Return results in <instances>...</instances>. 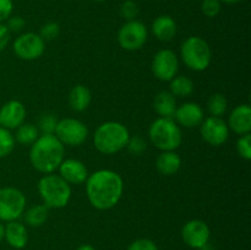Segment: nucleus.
I'll use <instances>...</instances> for the list:
<instances>
[{
	"label": "nucleus",
	"instance_id": "nucleus-1",
	"mask_svg": "<svg viewBox=\"0 0 251 250\" xmlns=\"http://www.w3.org/2000/svg\"><path fill=\"white\" fill-rule=\"evenodd\" d=\"M85 183L88 201L97 210L104 211L114 207L124 191L123 178L110 169L96 171L88 175Z\"/></svg>",
	"mask_w": 251,
	"mask_h": 250
},
{
	"label": "nucleus",
	"instance_id": "nucleus-2",
	"mask_svg": "<svg viewBox=\"0 0 251 250\" xmlns=\"http://www.w3.org/2000/svg\"><path fill=\"white\" fill-rule=\"evenodd\" d=\"M65 147L55 135H39L29 150V162L39 173L50 174L58 171L64 161Z\"/></svg>",
	"mask_w": 251,
	"mask_h": 250
},
{
	"label": "nucleus",
	"instance_id": "nucleus-3",
	"mask_svg": "<svg viewBox=\"0 0 251 250\" xmlns=\"http://www.w3.org/2000/svg\"><path fill=\"white\" fill-rule=\"evenodd\" d=\"M129 139V130L124 124L118 122H105L96 129L93 144L100 153L114 154L126 147Z\"/></svg>",
	"mask_w": 251,
	"mask_h": 250
},
{
	"label": "nucleus",
	"instance_id": "nucleus-4",
	"mask_svg": "<svg viewBox=\"0 0 251 250\" xmlns=\"http://www.w3.org/2000/svg\"><path fill=\"white\" fill-rule=\"evenodd\" d=\"M38 193L48 208H63L71 199V186L59 174H44L38 181Z\"/></svg>",
	"mask_w": 251,
	"mask_h": 250
},
{
	"label": "nucleus",
	"instance_id": "nucleus-5",
	"mask_svg": "<svg viewBox=\"0 0 251 250\" xmlns=\"http://www.w3.org/2000/svg\"><path fill=\"white\" fill-rule=\"evenodd\" d=\"M149 136L152 144L161 151H176L183 142L180 126L171 118L154 120L150 125Z\"/></svg>",
	"mask_w": 251,
	"mask_h": 250
},
{
	"label": "nucleus",
	"instance_id": "nucleus-6",
	"mask_svg": "<svg viewBox=\"0 0 251 250\" xmlns=\"http://www.w3.org/2000/svg\"><path fill=\"white\" fill-rule=\"evenodd\" d=\"M181 60L193 71H205L212 60L210 46L201 37L193 36L183 42L180 48Z\"/></svg>",
	"mask_w": 251,
	"mask_h": 250
},
{
	"label": "nucleus",
	"instance_id": "nucleus-7",
	"mask_svg": "<svg viewBox=\"0 0 251 250\" xmlns=\"http://www.w3.org/2000/svg\"><path fill=\"white\" fill-rule=\"evenodd\" d=\"M26 208V196L12 186L0 188V222H11L22 216Z\"/></svg>",
	"mask_w": 251,
	"mask_h": 250
},
{
	"label": "nucleus",
	"instance_id": "nucleus-8",
	"mask_svg": "<svg viewBox=\"0 0 251 250\" xmlns=\"http://www.w3.org/2000/svg\"><path fill=\"white\" fill-rule=\"evenodd\" d=\"M54 135L65 146H81L87 140L88 129L85 123L75 118H65L58 122Z\"/></svg>",
	"mask_w": 251,
	"mask_h": 250
},
{
	"label": "nucleus",
	"instance_id": "nucleus-9",
	"mask_svg": "<svg viewBox=\"0 0 251 250\" xmlns=\"http://www.w3.org/2000/svg\"><path fill=\"white\" fill-rule=\"evenodd\" d=\"M149 37L147 27L141 21H126L118 32V42L123 49L135 51L145 46Z\"/></svg>",
	"mask_w": 251,
	"mask_h": 250
},
{
	"label": "nucleus",
	"instance_id": "nucleus-10",
	"mask_svg": "<svg viewBox=\"0 0 251 250\" xmlns=\"http://www.w3.org/2000/svg\"><path fill=\"white\" fill-rule=\"evenodd\" d=\"M12 49L17 58L22 60H36L43 55L46 50V42L39 34L27 32L15 39Z\"/></svg>",
	"mask_w": 251,
	"mask_h": 250
},
{
	"label": "nucleus",
	"instance_id": "nucleus-11",
	"mask_svg": "<svg viewBox=\"0 0 251 250\" xmlns=\"http://www.w3.org/2000/svg\"><path fill=\"white\" fill-rule=\"evenodd\" d=\"M179 69V60L176 54L171 49H161L157 51L152 60V73L158 80L169 82L176 76Z\"/></svg>",
	"mask_w": 251,
	"mask_h": 250
},
{
	"label": "nucleus",
	"instance_id": "nucleus-12",
	"mask_svg": "<svg viewBox=\"0 0 251 250\" xmlns=\"http://www.w3.org/2000/svg\"><path fill=\"white\" fill-rule=\"evenodd\" d=\"M201 136L206 144L211 146H222L229 137V127L227 122L218 117H208L200 125Z\"/></svg>",
	"mask_w": 251,
	"mask_h": 250
},
{
	"label": "nucleus",
	"instance_id": "nucleus-13",
	"mask_svg": "<svg viewBox=\"0 0 251 250\" xmlns=\"http://www.w3.org/2000/svg\"><path fill=\"white\" fill-rule=\"evenodd\" d=\"M210 228L201 220H191L181 228V238L188 247L193 249H203L210 240Z\"/></svg>",
	"mask_w": 251,
	"mask_h": 250
},
{
	"label": "nucleus",
	"instance_id": "nucleus-14",
	"mask_svg": "<svg viewBox=\"0 0 251 250\" xmlns=\"http://www.w3.org/2000/svg\"><path fill=\"white\" fill-rule=\"evenodd\" d=\"M26 119V108L20 100H12L0 108V126L7 130L17 129Z\"/></svg>",
	"mask_w": 251,
	"mask_h": 250
},
{
	"label": "nucleus",
	"instance_id": "nucleus-15",
	"mask_svg": "<svg viewBox=\"0 0 251 250\" xmlns=\"http://www.w3.org/2000/svg\"><path fill=\"white\" fill-rule=\"evenodd\" d=\"M174 122L183 127H196L201 125L205 119L203 109L195 102H186L180 107H176Z\"/></svg>",
	"mask_w": 251,
	"mask_h": 250
},
{
	"label": "nucleus",
	"instance_id": "nucleus-16",
	"mask_svg": "<svg viewBox=\"0 0 251 250\" xmlns=\"http://www.w3.org/2000/svg\"><path fill=\"white\" fill-rule=\"evenodd\" d=\"M59 175L68 184L80 185L83 184L88 178V171L85 163L75 158L64 159L58 168Z\"/></svg>",
	"mask_w": 251,
	"mask_h": 250
},
{
	"label": "nucleus",
	"instance_id": "nucleus-17",
	"mask_svg": "<svg viewBox=\"0 0 251 250\" xmlns=\"http://www.w3.org/2000/svg\"><path fill=\"white\" fill-rule=\"evenodd\" d=\"M228 127L238 135L250 134L251 131V108L249 104L237 105L229 114Z\"/></svg>",
	"mask_w": 251,
	"mask_h": 250
},
{
	"label": "nucleus",
	"instance_id": "nucleus-18",
	"mask_svg": "<svg viewBox=\"0 0 251 250\" xmlns=\"http://www.w3.org/2000/svg\"><path fill=\"white\" fill-rule=\"evenodd\" d=\"M178 27L176 20L168 15H161L152 22V33L158 41L169 42L176 37Z\"/></svg>",
	"mask_w": 251,
	"mask_h": 250
},
{
	"label": "nucleus",
	"instance_id": "nucleus-19",
	"mask_svg": "<svg viewBox=\"0 0 251 250\" xmlns=\"http://www.w3.org/2000/svg\"><path fill=\"white\" fill-rule=\"evenodd\" d=\"M4 239H6L7 244L15 249H22L26 247L27 240H28V233H27L26 225L24 223H20L17 221L7 222L5 225V235Z\"/></svg>",
	"mask_w": 251,
	"mask_h": 250
},
{
	"label": "nucleus",
	"instance_id": "nucleus-20",
	"mask_svg": "<svg viewBox=\"0 0 251 250\" xmlns=\"http://www.w3.org/2000/svg\"><path fill=\"white\" fill-rule=\"evenodd\" d=\"M181 167V158L176 151H162L156 159V168L163 175H174Z\"/></svg>",
	"mask_w": 251,
	"mask_h": 250
},
{
	"label": "nucleus",
	"instance_id": "nucleus-21",
	"mask_svg": "<svg viewBox=\"0 0 251 250\" xmlns=\"http://www.w3.org/2000/svg\"><path fill=\"white\" fill-rule=\"evenodd\" d=\"M153 109L159 118L173 119L176 110V97L169 91H161L153 100Z\"/></svg>",
	"mask_w": 251,
	"mask_h": 250
},
{
	"label": "nucleus",
	"instance_id": "nucleus-22",
	"mask_svg": "<svg viewBox=\"0 0 251 250\" xmlns=\"http://www.w3.org/2000/svg\"><path fill=\"white\" fill-rule=\"evenodd\" d=\"M92 100L91 91L83 85H76L69 93V104L75 112H83L87 109Z\"/></svg>",
	"mask_w": 251,
	"mask_h": 250
},
{
	"label": "nucleus",
	"instance_id": "nucleus-23",
	"mask_svg": "<svg viewBox=\"0 0 251 250\" xmlns=\"http://www.w3.org/2000/svg\"><path fill=\"white\" fill-rule=\"evenodd\" d=\"M169 92H171L174 97H189V96L194 92L193 80L183 75L174 76V77L169 81Z\"/></svg>",
	"mask_w": 251,
	"mask_h": 250
},
{
	"label": "nucleus",
	"instance_id": "nucleus-24",
	"mask_svg": "<svg viewBox=\"0 0 251 250\" xmlns=\"http://www.w3.org/2000/svg\"><path fill=\"white\" fill-rule=\"evenodd\" d=\"M24 213L26 225L37 228L47 222L49 216V208L46 205H34Z\"/></svg>",
	"mask_w": 251,
	"mask_h": 250
},
{
	"label": "nucleus",
	"instance_id": "nucleus-25",
	"mask_svg": "<svg viewBox=\"0 0 251 250\" xmlns=\"http://www.w3.org/2000/svg\"><path fill=\"white\" fill-rule=\"evenodd\" d=\"M14 137L15 142H19L20 145H24V146H31L39 137V130L36 125L24 123L17 127Z\"/></svg>",
	"mask_w": 251,
	"mask_h": 250
},
{
	"label": "nucleus",
	"instance_id": "nucleus-26",
	"mask_svg": "<svg viewBox=\"0 0 251 250\" xmlns=\"http://www.w3.org/2000/svg\"><path fill=\"white\" fill-rule=\"evenodd\" d=\"M228 108L227 98L222 93H215L207 100V110L211 117L222 118L226 114Z\"/></svg>",
	"mask_w": 251,
	"mask_h": 250
},
{
	"label": "nucleus",
	"instance_id": "nucleus-27",
	"mask_svg": "<svg viewBox=\"0 0 251 250\" xmlns=\"http://www.w3.org/2000/svg\"><path fill=\"white\" fill-rule=\"evenodd\" d=\"M15 147V137L10 130L0 126V158L9 156Z\"/></svg>",
	"mask_w": 251,
	"mask_h": 250
},
{
	"label": "nucleus",
	"instance_id": "nucleus-28",
	"mask_svg": "<svg viewBox=\"0 0 251 250\" xmlns=\"http://www.w3.org/2000/svg\"><path fill=\"white\" fill-rule=\"evenodd\" d=\"M58 118L51 113H47L39 118L38 122V130L42 132V135H53L55 132L56 125H58Z\"/></svg>",
	"mask_w": 251,
	"mask_h": 250
},
{
	"label": "nucleus",
	"instance_id": "nucleus-29",
	"mask_svg": "<svg viewBox=\"0 0 251 250\" xmlns=\"http://www.w3.org/2000/svg\"><path fill=\"white\" fill-rule=\"evenodd\" d=\"M237 152L243 159L250 161L251 159V135L245 134L238 139Z\"/></svg>",
	"mask_w": 251,
	"mask_h": 250
},
{
	"label": "nucleus",
	"instance_id": "nucleus-30",
	"mask_svg": "<svg viewBox=\"0 0 251 250\" xmlns=\"http://www.w3.org/2000/svg\"><path fill=\"white\" fill-rule=\"evenodd\" d=\"M201 11L206 17H216L222 10V2L220 0H201Z\"/></svg>",
	"mask_w": 251,
	"mask_h": 250
},
{
	"label": "nucleus",
	"instance_id": "nucleus-31",
	"mask_svg": "<svg viewBox=\"0 0 251 250\" xmlns=\"http://www.w3.org/2000/svg\"><path fill=\"white\" fill-rule=\"evenodd\" d=\"M120 15H122V17H124L126 21L136 20L137 15H139V5H137L134 0H125V1L120 5Z\"/></svg>",
	"mask_w": 251,
	"mask_h": 250
},
{
	"label": "nucleus",
	"instance_id": "nucleus-32",
	"mask_svg": "<svg viewBox=\"0 0 251 250\" xmlns=\"http://www.w3.org/2000/svg\"><path fill=\"white\" fill-rule=\"evenodd\" d=\"M59 34H60V26L56 22H48V24L43 25L39 31V36L44 42L54 41L55 38H58Z\"/></svg>",
	"mask_w": 251,
	"mask_h": 250
},
{
	"label": "nucleus",
	"instance_id": "nucleus-33",
	"mask_svg": "<svg viewBox=\"0 0 251 250\" xmlns=\"http://www.w3.org/2000/svg\"><path fill=\"white\" fill-rule=\"evenodd\" d=\"M126 149L129 150V152L135 156H141L147 149V145L145 142V140L140 136H134L130 137L129 141H127Z\"/></svg>",
	"mask_w": 251,
	"mask_h": 250
},
{
	"label": "nucleus",
	"instance_id": "nucleus-34",
	"mask_svg": "<svg viewBox=\"0 0 251 250\" xmlns=\"http://www.w3.org/2000/svg\"><path fill=\"white\" fill-rule=\"evenodd\" d=\"M126 250H158L156 243L147 238H141L132 242Z\"/></svg>",
	"mask_w": 251,
	"mask_h": 250
},
{
	"label": "nucleus",
	"instance_id": "nucleus-35",
	"mask_svg": "<svg viewBox=\"0 0 251 250\" xmlns=\"http://www.w3.org/2000/svg\"><path fill=\"white\" fill-rule=\"evenodd\" d=\"M26 21L21 16H10L6 20V27L10 31V33H19L24 29Z\"/></svg>",
	"mask_w": 251,
	"mask_h": 250
},
{
	"label": "nucleus",
	"instance_id": "nucleus-36",
	"mask_svg": "<svg viewBox=\"0 0 251 250\" xmlns=\"http://www.w3.org/2000/svg\"><path fill=\"white\" fill-rule=\"evenodd\" d=\"M14 2L12 0H0V24L6 21L12 14Z\"/></svg>",
	"mask_w": 251,
	"mask_h": 250
},
{
	"label": "nucleus",
	"instance_id": "nucleus-37",
	"mask_svg": "<svg viewBox=\"0 0 251 250\" xmlns=\"http://www.w3.org/2000/svg\"><path fill=\"white\" fill-rule=\"evenodd\" d=\"M10 31L7 29L6 25L0 24V51L4 50L6 48L7 43L10 41Z\"/></svg>",
	"mask_w": 251,
	"mask_h": 250
},
{
	"label": "nucleus",
	"instance_id": "nucleus-38",
	"mask_svg": "<svg viewBox=\"0 0 251 250\" xmlns=\"http://www.w3.org/2000/svg\"><path fill=\"white\" fill-rule=\"evenodd\" d=\"M76 250H96L95 247H92L91 244H82L77 248Z\"/></svg>",
	"mask_w": 251,
	"mask_h": 250
},
{
	"label": "nucleus",
	"instance_id": "nucleus-39",
	"mask_svg": "<svg viewBox=\"0 0 251 250\" xmlns=\"http://www.w3.org/2000/svg\"><path fill=\"white\" fill-rule=\"evenodd\" d=\"M4 235H5V225L0 222V242L4 239Z\"/></svg>",
	"mask_w": 251,
	"mask_h": 250
},
{
	"label": "nucleus",
	"instance_id": "nucleus-40",
	"mask_svg": "<svg viewBox=\"0 0 251 250\" xmlns=\"http://www.w3.org/2000/svg\"><path fill=\"white\" fill-rule=\"evenodd\" d=\"M221 2H225V4H238V2H240L242 0H220Z\"/></svg>",
	"mask_w": 251,
	"mask_h": 250
},
{
	"label": "nucleus",
	"instance_id": "nucleus-41",
	"mask_svg": "<svg viewBox=\"0 0 251 250\" xmlns=\"http://www.w3.org/2000/svg\"><path fill=\"white\" fill-rule=\"evenodd\" d=\"M93 1H104V0H93Z\"/></svg>",
	"mask_w": 251,
	"mask_h": 250
}]
</instances>
